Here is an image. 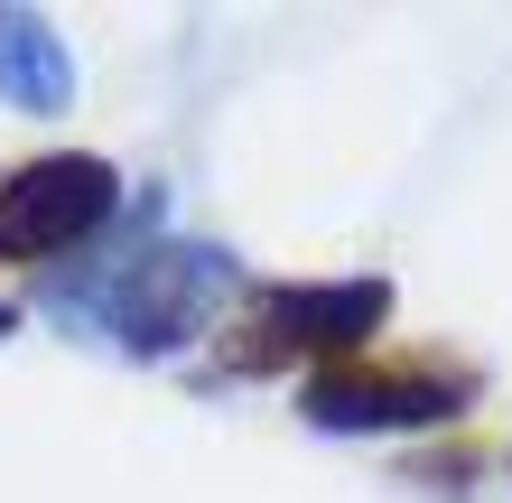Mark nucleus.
I'll return each instance as SVG.
<instances>
[{"mask_svg": "<svg viewBox=\"0 0 512 503\" xmlns=\"http://www.w3.org/2000/svg\"><path fill=\"white\" fill-rule=\"evenodd\" d=\"M112 168L103 159H28L19 177H0V261H38L56 243H84L112 215Z\"/></svg>", "mask_w": 512, "mask_h": 503, "instance_id": "obj_1", "label": "nucleus"}, {"mask_svg": "<svg viewBox=\"0 0 512 503\" xmlns=\"http://www.w3.org/2000/svg\"><path fill=\"white\" fill-rule=\"evenodd\" d=\"M0 336H10V308H0Z\"/></svg>", "mask_w": 512, "mask_h": 503, "instance_id": "obj_6", "label": "nucleus"}, {"mask_svg": "<svg viewBox=\"0 0 512 503\" xmlns=\"http://www.w3.org/2000/svg\"><path fill=\"white\" fill-rule=\"evenodd\" d=\"M457 410V392L429 373H317L308 382V420L317 429H419Z\"/></svg>", "mask_w": 512, "mask_h": 503, "instance_id": "obj_3", "label": "nucleus"}, {"mask_svg": "<svg viewBox=\"0 0 512 503\" xmlns=\"http://www.w3.org/2000/svg\"><path fill=\"white\" fill-rule=\"evenodd\" d=\"M215 280H233V261H224V252H149L140 271L112 289V308H122V345L168 354L177 336H196L205 289H215Z\"/></svg>", "mask_w": 512, "mask_h": 503, "instance_id": "obj_2", "label": "nucleus"}, {"mask_svg": "<svg viewBox=\"0 0 512 503\" xmlns=\"http://www.w3.org/2000/svg\"><path fill=\"white\" fill-rule=\"evenodd\" d=\"M391 289L382 280H336V289H280L270 299V336L280 345H364L382 327Z\"/></svg>", "mask_w": 512, "mask_h": 503, "instance_id": "obj_4", "label": "nucleus"}, {"mask_svg": "<svg viewBox=\"0 0 512 503\" xmlns=\"http://www.w3.org/2000/svg\"><path fill=\"white\" fill-rule=\"evenodd\" d=\"M66 84H75V66L56 47V28L38 10H0V94L47 112V103H66Z\"/></svg>", "mask_w": 512, "mask_h": 503, "instance_id": "obj_5", "label": "nucleus"}]
</instances>
